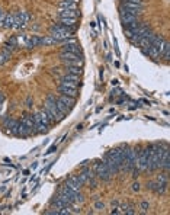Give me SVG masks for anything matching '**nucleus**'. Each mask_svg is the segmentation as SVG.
Returning a JSON list of instances; mask_svg holds the SVG:
<instances>
[{"mask_svg":"<svg viewBox=\"0 0 170 215\" xmlns=\"http://www.w3.org/2000/svg\"><path fill=\"white\" fill-rule=\"evenodd\" d=\"M44 108H45V109L54 116L56 121H61V119L64 118V114H61V112L58 110V108H57V97L54 96V95H48Z\"/></svg>","mask_w":170,"mask_h":215,"instance_id":"f257e3e1","label":"nucleus"},{"mask_svg":"<svg viewBox=\"0 0 170 215\" xmlns=\"http://www.w3.org/2000/svg\"><path fill=\"white\" fill-rule=\"evenodd\" d=\"M93 172H95V176L98 177V179H102V180H105V182H109L112 177L111 172H109V169L106 167L105 163H96Z\"/></svg>","mask_w":170,"mask_h":215,"instance_id":"f03ea898","label":"nucleus"},{"mask_svg":"<svg viewBox=\"0 0 170 215\" xmlns=\"http://www.w3.org/2000/svg\"><path fill=\"white\" fill-rule=\"evenodd\" d=\"M28 22H29V15L26 12H19L17 15H13V28L15 29L25 28Z\"/></svg>","mask_w":170,"mask_h":215,"instance_id":"7ed1b4c3","label":"nucleus"},{"mask_svg":"<svg viewBox=\"0 0 170 215\" xmlns=\"http://www.w3.org/2000/svg\"><path fill=\"white\" fill-rule=\"evenodd\" d=\"M64 186H67V188H70L71 190L80 192V189H81V186H83V183H81V182L79 180V177H77V176H71V177H68L67 180H66Z\"/></svg>","mask_w":170,"mask_h":215,"instance_id":"20e7f679","label":"nucleus"},{"mask_svg":"<svg viewBox=\"0 0 170 215\" xmlns=\"http://www.w3.org/2000/svg\"><path fill=\"white\" fill-rule=\"evenodd\" d=\"M73 31L74 28H68V26H64V25H54L50 29V34H70L73 35Z\"/></svg>","mask_w":170,"mask_h":215,"instance_id":"39448f33","label":"nucleus"},{"mask_svg":"<svg viewBox=\"0 0 170 215\" xmlns=\"http://www.w3.org/2000/svg\"><path fill=\"white\" fill-rule=\"evenodd\" d=\"M39 114V118H41V121H42L45 125H51V124H54L56 122V119H54V116H52L50 112H48L45 108H44L42 110H39L38 112Z\"/></svg>","mask_w":170,"mask_h":215,"instance_id":"423d86ee","label":"nucleus"},{"mask_svg":"<svg viewBox=\"0 0 170 215\" xmlns=\"http://www.w3.org/2000/svg\"><path fill=\"white\" fill-rule=\"evenodd\" d=\"M103 163L106 164V167L109 169V172H111L112 176H114V174H116V173L119 172V167L116 166V163H115V161L112 160L111 157H108V156H106V157H105V160H103Z\"/></svg>","mask_w":170,"mask_h":215,"instance_id":"0eeeda50","label":"nucleus"},{"mask_svg":"<svg viewBox=\"0 0 170 215\" xmlns=\"http://www.w3.org/2000/svg\"><path fill=\"white\" fill-rule=\"evenodd\" d=\"M121 7L127 9V10H134V12H138L141 15V12H143L144 6H143V4H137V3H129V2H124Z\"/></svg>","mask_w":170,"mask_h":215,"instance_id":"6e6552de","label":"nucleus"},{"mask_svg":"<svg viewBox=\"0 0 170 215\" xmlns=\"http://www.w3.org/2000/svg\"><path fill=\"white\" fill-rule=\"evenodd\" d=\"M77 58H81L79 54H74V52H68V51H61L60 52V60L61 61H70V60H77Z\"/></svg>","mask_w":170,"mask_h":215,"instance_id":"1a4fd4ad","label":"nucleus"},{"mask_svg":"<svg viewBox=\"0 0 170 215\" xmlns=\"http://www.w3.org/2000/svg\"><path fill=\"white\" fill-rule=\"evenodd\" d=\"M32 118H34V124H35V128L39 131V132H44V131H47L48 125H45V124L41 121V118H39V114H35L32 115Z\"/></svg>","mask_w":170,"mask_h":215,"instance_id":"9d476101","label":"nucleus"},{"mask_svg":"<svg viewBox=\"0 0 170 215\" xmlns=\"http://www.w3.org/2000/svg\"><path fill=\"white\" fill-rule=\"evenodd\" d=\"M80 13L77 10H70V9H60L58 16L60 17H79Z\"/></svg>","mask_w":170,"mask_h":215,"instance_id":"9b49d317","label":"nucleus"},{"mask_svg":"<svg viewBox=\"0 0 170 215\" xmlns=\"http://www.w3.org/2000/svg\"><path fill=\"white\" fill-rule=\"evenodd\" d=\"M137 19H138V16L128 15V13H121V21H122V23L125 26H128L129 23H134V22H137Z\"/></svg>","mask_w":170,"mask_h":215,"instance_id":"f8f14e48","label":"nucleus"},{"mask_svg":"<svg viewBox=\"0 0 170 215\" xmlns=\"http://www.w3.org/2000/svg\"><path fill=\"white\" fill-rule=\"evenodd\" d=\"M60 22H61V25H64V26H68V28H76L77 17H60Z\"/></svg>","mask_w":170,"mask_h":215,"instance_id":"ddd939ff","label":"nucleus"},{"mask_svg":"<svg viewBox=\"0 0 170 215\" xmlns=\"http://www.w3.org/2000/svg\"><path fill=\"white\" fill-rule=\"evenodd\" d=\"M63 51H68V52H74V54H81V48L76 44H66L63 46Z\"/></svg>","mask_w":170,"mask_h":215,"instance_id":"4468645a","label":"nucleus"},{"mask_svg":"<svg viewBox=\"0 0 170 215\" xmlns=\"http://www.w3.org/2000/svg\"><path fill=\"white\" fill-rule=\"evenodd\" d=\"M23 125H26L28 128L35 131V124H34V118H32V115H25V116H22V121H21Z\"/></svg>","mask_w":170,"mask_h":215,"instance_id":"2eb2a0df","label":"nucleus"},{"mask_svg":"<svg viewBox=\"0 0 170 215\" xmlns=\"http://www.w3.org/2000/svg\"><path fill=\"white\" fill-rule=\"evenodd\" d=\"M60 92L66 95V96H71V97H76L77 96V89H73V87H64V86H60Z\"/></svg>","mask_w":170,"mask_h":215,"instance_id":"dca6fc26","label":"nucleus"},{"mask_svg":"<svg viewBox=\"0 0 170 215\" xmlns=\"http://www.w3.org/2000/svg\"><path fill=\"white\" fill-rule=\"evenodd\" d=\"M60 102H63L64 105H67L68 108H71L73 105H74V97H71V96H66V95H61V97H60L58 99Z\"/></svg>","mask_w":170,"mask_h":215,"instance_id":"f3484780","label":"nucleus"},{"mask_svg":"<svg viewBox=\"0 0 170 215\" xmlns=\"http://www.w3.org/2000/svg\"><path fill=\"white\" fill-rule=\"evenodd\" d=\"M64 64L67 67H83V60L81 58H77V60H70V61H64Z\"/></svg>","mask_w":170,"mask_h":215,"instance_id":"a211bd4d","label":"nucleus"},{"mask_svg":"<svg viewBox=\"0 0 170 215\" xmlns=\"http://www.w3.org/2000/svg\"><path fill=\"white\" fill-rule=\"evenodd\" d=\"M60 9H70V10H77V3L71 2H60Z\"/></svg>","mask_w":170,"mask_h":215,"instance_id":"6ab92c4d","label":"nucleus"},{"mask_svg":"<svg viewBox=\"0 0 170 215\" xmlns=\"http://www.w3.org/2000/svg\"><path fill=\"white\" fill-rule=\"evenodd\" d=\"M10 55H12V52H9L7 50L2 51V52H0V66H3V64L6 63L9 58H10Z\"/></svg>","mask_w":170,"mask_h":215,"instance_id":"aec40b11","label":"nucleus"},{"mask_svg":"<svg viewBox=\"0 0 170 215\" xmlns=\"http://www.w3.org/2000/svg\"><path fill=\"white\" fill-rule=\"evenodd\" d=\"M57 108H58V110L61 112V114H64V115H67L68 112H70V109H71V108H68L67 105H64L63 102H60L58 99H57Z\"/></svg>","mask_w":170,"mask_h":215,"instance_id":"412c9836","label":"nucleus"},{"mask_svg":"<svg viewBox=\"0 0 170 215\" xmlns=\"http://www.w3.org/2000/svg\"><path fill=\"white\" fill-rule=\"evenodd\" d=\"M61 80H63V81H71V83H79V76L67 73V74H66V76H64Z\"/></svg>","mask_w":170,"mask_h":215,"instance_id":"4be33fe9","label":"nucleus"},{"mask_svg":"<svg viewBox=\"0 0 170 215\" xmlns=\"http://www.w3.org/2000/svg\"><path fill=\"white\" fill-rule=\"evenodd\" d=\"M3 28H13V15H6V17H4V23H3Z\"/></svg>","mask_w":170,"mask_h":215,"instance_id":"5701e85b","label":"nucleus"},{"mask_svg":"<svg viewBox=\"0 0 170 215\" xmlns=\"http://www.w3.org/2000/svg\"><path fill=\"white\" fill-rule=\"evenodd\" d=\"M54 44H57V41L52 38L51 35L45 37V38H41V45H54Z\"/></svg>","mask_w":170,"mask_h":215,"instance_id":"b1692460","label":"nucleus"},{"mask_svg":"<svg viewBox=\"0 0 170 215\" xmlns=\"http://www.w3.org/2000/svg\"><path fill=\"white\" fill-rule=\"evenodd\" d=\"M3 125H4V128H9V131H10V128H13L16 125V121H13V119H10V118H6Z\"/></svg>","mask_w":170,"mask_h":215,"instance_id":"393cba45","label":"nucleus"},{"mask_svg":"<svg viewBox=\"0 0 170 215\" xmlns=\"http://www.w3.org/2000/svg\"><path fill=\"white\" fill-rule=\"evenodd\" d=\"M52 205H54V207H56L57 208V209H61V208H64V207H66V203H64L63 202V201H61V199H60V198H56V199H54V201H52Z\"/></svg>","mask_w":170,"mask_h":215,"instance_id":"a878e982","label":"nucleus"},{"mask_svg":"<svg viewBox=\"0 0 170 215\" xmlns=\"http://www.w3.org/2000/svg\"><path fill=\"white\" fill-rule=\"evenodd\" d=\"M67 70L70 74H76V76L81 74V67H67Z\"/></svg>","mask_w":170,"mask_h":215,"instance_id":"bb28decb","label":"nucleus"},{"mask_svg":"<svg viewBox=\"0 0 170 215\" xmlns=\"http://www.w3.org/2000/svg\"><path fill=\"white\" fill-rule=\"evenodd\" d=\"M160 57H163L164 60H169L170 58V44L167 42V45H166V48H164V51L162 52V55Z\"/></svg>","mask_w":170,"mask_h":215,"instance_id":"cd10ccee","label":"nucleus"},{"mask_svg":"<svg viewBox=\"0 0 170 215\" xmlns=\"http://www.w3.org/2000/svg\"><path fill=\"white\" fill-rule=\"evenodd\" d=\"M167 180H169L167 173H162V174H158V176H157V182H160V183H166V185H167Z\"/></svg>","mask_w":170,"mask_h":215,"instance_id":"c85d7f7f","label":"nucleus"},{"mask_svg":"<svg viewBox=\"0 0 170 215\" xmlns=\"http://www.w3.org/2000/svg\"><path fill=\"white\" fill-rule=\"evenodd\" d=\"M60 86H64V87L77 89V83H71V81H63V80H61V85H60Z\"/></svg>","mask_w":170,"mask_h":215,"instance_id":"c756f323","label":"nucleus"},{"mask_svg":"<svg viewBox=\"0 0 170 215\" xmlns=\"http://www.w3.org/2000/svg\"><path fill=\"white\" fill-rule=\"evenodd\" d=\"M83 173H85L86 176H87V179H92V177H95V172L90 167H87V169L83 170Z\"/></svg>","mask_w":170,"mask_h":215,"instance_id":"7c9ffc66","label":"nucleus"},{"mask_svg":"<svg viewBox=\"0 0 170 215\" xmlns=\"http://www.w3.org/2000/svg\"><path fill=\"white\" fill-rule=\"evenodd\" d=\"M157 185H158V182H148L147 183V189L148 190H156V188H157Z\"/></svg>","mask_w":170,"mask_h":215,"instance_id":"2f4dec72","label":"nucleus"},{"mask_svg":"<svg viewBox=\"0 0 170 215\" xmlns=\"http://www.w3.org/2000/svg\"><path fill=\"white\" fill-rule=\"evenodd\" d=\"M124 214H128V215H132V214H135V211H134V207H131V205H129V207H128L127 209H125V211H124Z\"/></svg>","mask_w":170,"mask_h":215,"instance_id":"473e14b6","label":"nucleus"},{"mask_svg":"<svg viewBox=\"0 0 170 215\" xmlns=\"http://www.w3.org/2000/svg\"><path fill=\"white\" fill-rule=\"evenodd\" d=\"M105 208V203L103 202H96L95 203V209H103Z\"/></svg>","mask_w":170,"mask_h":215,"instance_id":"72a5a7b5","label":"nucleus"},{"mask_svg":"<svg viewBox=\"0 0 170 215\" xmlns=\"http://www.w3.org/2000/svg\"><path fill=\"white\" fill-rule=\"evenodd\" d=\"M6 15H7V13H4V12L0 13V26H3V23H4V17H6Z\"/></svg>","mask_w":170,"mask_h":215,"instance_id":"f704fd0d","label":"nucleus"},{"mask_svg":"<svg viewBox=\"0 0 170 215\" xmlns=\"http://www.w3.org/2000/svg\"><path fill=\"white\" fill-rule=\"evenodd\" d=\"M132 190H134V192H138V190H140V183H138V182L132 183Z\"/></svg>","mask_w":170,"mask_h":215,"instance_id":"c9c22d12","label":"nucleus"},{"mask_svg":"<svg viewBox=\"0 0 170 215\" xmlns=\"http://www.w3.org/2000/svg\"><path fill=\"white\" fill-rule=\"evenodd\" d=\"M141 209H143V212L147 211L148 209V202H141Z\"/></svg>","mask_w":170,"mask_h":215,"instance_id":"e433bc0d","label":"nucleus"},{"mask_svg":"<svg viewBox=\"0 0 170 215\" xmlns=\"http://www.w3.org/2000/svg\"><path fill=\"white\" fill-rule=\"evenodd\" d=\"M125 35H127L128 38H131V37H132V32L128 29V28H125Z\"/></svg>","mask_w":170,"mask_h":215,"instance_id":"4c0bfd02","label":"nucleus"},{"mask_svg":"<svg viewBox=\"0 0 170 215\" xmlns=\"http://www.w3.org/2000/svg\"><path fill=\"white\" fill-rule=\"evenodd\" d=\"M114 208H119V202H118V201L112 202V209H114Z\"/></svg>","mask_w":170,"mask_h":215,"instance_id":"58836bf2","label":"nucleus"},{"mask_svg":"<svg viewBox=\"0 0 170 215\" xmlns=\"http://www.w3.org/2000/svg\"><path fill=\"white\" fill-rule=\"evenodd\" d=\"M3 102H4V96L0 93V108H2V105H3Z\"/></svg>","mask_w":170,"mask_h":215,"instance_id":"ea45409f","label":"nucleus"},{"mask_svg":"<svg viewBox=\"0 0 170 215\" xmlns=\"http://www.w3.org/2000/svg\"><path fill=\"white\" fill-rule=\"evenodd\" d=\"M54 150H56V145H52V147H50V150H48V151H47V154H50V153H52V151H54Z\"/></svg>","mask_w":170,"mask_h":215,"instance_id":"a19ab883","label":"nucleus"},{"mask_svg":"<svg viewBox=\"0 0 170 215\" xmlns=\"http://www.w3.org/2000/svg\"><path fill=\"white\" fill-rule=\"evenodd\" d=\"M64 2H71V3H79L80 0H64Z\"/></svg>","mask_w":170,"mask_h":215,"instance_id":"79ce46f5","label":"nucleus"},{"mask_svg":"<svg viewBox=\"0 0 170 215\" xmlns=\"http://www.w3.org/2000/svg\"><path fill=\"white\" fill-rule=\"evenodd\" d=\"M0 13H2V9H0Z\"/></svg>","mask_w":170,"mask_h":215,"instance_id":"37998d69","label":"nucleus"}]
</instances>
